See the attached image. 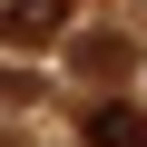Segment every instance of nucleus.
I'll use <instances>...</instances> for the list:
<instances>
[{
    "instance_id": "2",
    "label": "nucleus",
    "mask_w": 147,
    "mask_h": 147,
    "mask_svg": "<svg viewBox=\"0 0 147 147\" xmlns=\"http://www.w3.org/2000/svg\"><path fill=\"white\" fill-rule=\"evenodd\" d=\"M79 127H88V147H147V108H127V98H98Z\"/></svg>"
},
{
    "instance_id": "1",
    "label": "nucleus",
    "mask_w": 147,
    "mask_h": 147,
    "mask_svg": "<svg viewBox=\"0 0 147 147\" xmlns=\"http://www.w3.org/2000/svg\"><path fill=\"white\" fill-rule=\"evenodd\" d=\"M69 10L79 0H0V39H20V49H49L69 30Z\"/></svg>"
},
{
    "instance_id": "3",
    "label": "nucleus",
    "mask_w": 147,
    "mask_h": 147,
    "mask_svg": "<svg viewBox=\"0 0 147 147\" xmlns=\"http://www.w3.org/2000/svg\"><path fill=\"white\" fill-rule=\"evenodd\" d=\"M69 59H79V79H88V88H108V79H127V39H79Z\"/></svg>"
}]
</instances>
